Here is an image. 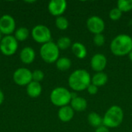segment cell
I'll return each instance as SVG.
<instances>
[{
    "instance_id": "1",
    "label": "cell",
    "mask_w": 132,
    "mask_h": 132,
    "mask_svg": "<svg viewBox=\"0 0 132 132\" xmlns=\"http://www.w3.org/2000/svg\"><path fill=\"white\" fill-rule=\"evenodd\" d=\"M110 49L116 56L128 55L132 50V37L128 34H120L113 39Z\"/></svg>"
},
{
    "instance_id": "2",
    "label": "cell",
    "mask_w": 132,
    "mask_h": 132,
    "mask_svg": "<svg viewBox=\"0 0 132 132\" xmlns=\"http://www.w3.org/2000/svg\"><path fill=\"white\" fill-rule=\"evenodd\" d=\"M91 84V77L90 73L82 69L74 70L69 77L68 84L74 91H82L89 87Z\"/></svg>"
},
{
    "instance_id": "3",
    "label": "cell",
    "mask_w": 132,
    "mask_h": 132,
    "mask_svg": "<svg viewBox=\"0 0 132 132\" xmlns=\"http://www.w3.org/2000/svg\"><path fill=\"white\" fill-rule=\"evenodd\" d=\"M124 111L118 105H113L108 109L103 117V125L108 128H117L122 123Z\"/></svg>"
},
{
    "instance_id": "4",
    "label": "cell",
    "mask_w": 132,
    "mask_h": 132,
    "mask_svg": "<svg viewBox=\"0 0 132 132\" xmlns=\"http://www.w3.org/2000/svg\"><path fill=\"white\" fill-rule=\"evenodd\" d=\"M50 97L53 104L56 107L62 108L70 104L72 100V93L65 87H58L52 90Z\"/></svg>"
},
{
    "instance_id": "5",
    "label": "cell",
    "mask_w": 132,
    "mask_h": 132,
    "mask_svg": "<svg viewBox=\"0 0 132 132\" xmlns=\"http://www.w3.org/2000/svg\"><path fill=\"white\" fill-rule=\"evenodd\" d=\"M41 58L47 63H53L56 62L60 56V50L53 42L50 41L43 44L39 50Z\"/></svg>"
},
{
    "instance_id": "6",
    "label": "cell",
    "mask_w": 132,
    "mask_h": 132,
    "mask_svg": "<svg viewBox=\"0 0 132 132\" xmlns=\"http://www.w3.org/2000/svg\"><path fill=\"white\" fill-rule=\"evenodd\" d=\"M32 39L39 43L45 44L51 41V32L50 29L43 25H37L32 29L31 32Z\"/></svg>"
},
{
    "instance_id": "7",
    "label": "cell",
    "mask_w": 132,
    "mask_h": 132,
    "mask_svg": "<svg viewBox=\"0 0 132 132\" xmlns=\"http://www.w3.org/2000/svg\"><path fill=\"white\" fill-rule=\"evenodd\" d=\"M18 41L15 36H5L0 43V51L5 56H12L18 49Z\"/></svg>"
},
{
    "instance_id": "8",
    "label": "cell",
    "mask_w": 132,
    "mask_h": 132,
    "mask_svg": "<svg viewBox=\"0 0 132 132\" xmlns=\"http://www.w3.org/2000/svg\"><path fill=\"white\" fill-rule=\"evenodd\" d=\"M32 72L26 68H19L13 73L14 82L19 86H27L32 81Z\"/></svg>"
},
{
    "instance_id": "9",
    "label": "cell",
    "mask_w": 132,
    "mask_h": 132,
    "mask_svg": "<svg viewBox=\"0 0 132 132\" xmlns=\"http://www.w3.org/2000/svg\"><path fill=\"white\" fill-rule=\"evenodd\" d=\"M87 27L91 33L94 35L101 34L105 29V23L103 19L100 16L93 15L87 19Z\"/></svg>"
},
{
    "instance_id": "10",
    "label": "cell",
    "mask_w": 132,
    "mask_h": 132,
    "mask_svg": "<svg viewBox=\"0 0 132 132\" xmlns=\"http://www.w3.org/2000/svg\"><path fill=\"white\" fill-rule=\"evenodd\" d=\"M15 31V22L10 15H3L0 18V32L5 36H11Z\"/></svg>"
},
{
    "instance_id": "11",
    "label": "cell",
    "mask_w": 132,
    "mask_h": 132,
    "mask_svg": "<svg viewBox=\"0 0 132 132\" xmlns=\"http://www.w3.org/2000/svg\"><path fill=\"white\" fill-rule=\"evenodd\" d=\"M67 3L65 0H52L49 2L48 10L52 15L61 16L66 11Z\"/></svg>"
},
{
    "instance_id": "12",
    "label": "cell",
    "mask_w": 132,
    "mask_h": 132,
    "mask_svg": "<svg viewBox=\"0 0 132 132\" xmlns=\"http://www.w3.org/2000/svg\"><path fill=\"white\" fill-rule=\"evenodd\" d=\"M108 64V60L106 56L102 53L94 54L90 60V67L93 70L98 72H103Z\"/></svg>"
},
{
    "instance_id": "13",
    "label": "cell",
    "mask_w": 132,
    "mask_h": 132,
    "mask_svg": "<svg viewBox=\"0 0 132 132\" xmlns=\"http://www.w3.org/2000/svg\"><path fill=\"white\" fill-rule=\"evenodd\" d=\"M19 57L21 61L25 63V64H30L32 63L36 57V53L32 47L29 46H26L24 47L19 54Z\"/></svg>"
},
{
    "instance_id": "14",
    "label": "cell",
    "mask_w": 132,
    "mask_h": 132,
    "mask_svg": "<svg viewBox=\"0 0 132 132\" xmlns=\"http://www.w3.org/2000/svg\"><path fill=\"white\" fill-rule=\"evenodd\" d=\"M70 107L73 108L74 111L81 112L87 109V101L85 98L82 97L76 96L72 98L70 101Z\"/></svg>"
},
{
    "instance_id": "15",
    "label": "cell",
    "mask_w": 132,
    "mask_h": 132,
    "mask_svg": "<svg viewBox=\"0 0 132 132\" xmlns=\"http://www.w3.org/2000/svg\"><path fill=\"white\" fill-rule=\"evenodd\" d=\"M73 116H74V111L69 105L60 108L58 111V118L63 122H68L71 121Z\"/></svg>"
},
{
    "instance_id": "16",
    "label": "cell",
    "mask_w": 132,
    "mask_h": 132,
    "mask_svg": "<svg viewBox=\"0 0 132 132\" xmlns=\"http://www.w3.org/2000/svg\"><path fill=\"white\" fill-rule=\"evenodd\" d=\"M71 50L74 56L78 58V59H84L87 55V50L85 46L80 43V42H76L72 44L71 46Z\"/></svg>"
},
{
    "instance_id": "17",
    "label": "cell",
    "mask_w": 132,
    "mask_h": 132,
    "mask_svg": "<svg viewBox=\"0 0 132 132\" xmlns=\"http://www.w3.org/2000/svg\"><path fill=\"white\" fill-rule=\"evenodd\" d=\"M26 92H27V94L30 97H32V98L38 97L42 93V86L40 83L32 81L30 84L27 85Z\"/></svg>"
},
{
    "instance_id": "18",
    "label": "cell",
    "mask_w": 132,
    "mask_h": 132,
    "mask_svg": "<svg viewBox=\"0 0 132 132\" xmlns=\"http://www.w3.org/2000/svg\"><path fill=\"white\" fill-rule=\"evenodd\" d=\"M108 80V75L104 72L96 73L91 78V84L98 87L104 86Z\"/></svg>"
},
{
    "instance_id": "19",
    "label": "cell",
    "mask_w": 132,
    "mask_h": 132,
    "mask_svg": "<svg viewBox=\"0 0 132 132\" xmlns=\"http://www.w3.org/2000/svg\"><path fill=\"white\" fill-rule=\"evenodd\" d=\"M87 121L94 128H99L103 125V118L96 112H91L87 116Z\"/></svg>"
},
{
    "instance_id": "20",
    "label": "cell",
    "mask_w": 132,
    "mask_h": 132,
    "mask_svg": "<svg viewBox=\"0 0 132 132\" xmlns=\"http://www.w3.org/2000/svg\"><path fill=\"white\" fill-rule=\"evenodd\" d=\"M71 60L67 57H60L56 62V66L59 70L66 71L71 67Z\"/></svg>"
},
{
    "instance_id": "21",
    "label": "cell",
    "mask_w": 132,
    "mask_h": 132,
    "mask_svg": "<svg viewBox=\"0 0 132 132\" xmlns=\"http://www.w3.org/2000/svg\"><path fill=\"white\" fill-rule=\"evenodd\" d=\"M29 36V31L26 27H19L15 32V38L17 41H24Z\"/></svg>"
},
{
    "instance_id": "22",
    "label": "cell",
    "mask_w": 132,
    "mask_h": 132,
    "mask_svg": "<svg viewBox=\"0 0 132 132\" xmlns=\"http://www.w3.org/2000/svg\"><path fill=\"white\" fill-rule=\"evenodd\" d=\"M117 8L120 9L122 13L130 12L132 10V0H118Z\"/></svg>"
},
{
    "instance_id": "23",
    "label": "cell",
    "mask_w": 132,
    "mask_h": 132,
    "mask_svg": "<svg viewBox=\"0 0 132 132\" xmlns=\"http://www.w3.org/2000/svg\"><path fill=\"white\" fill-rule=\"evenodd\" d=\"M56 45L59 48V50H65L67 49H68L69 47H70L72 46L71 44V40L69 37L67 36H63V37H60L57 43H56Z\"/></svg>"
},
{
    "instance_id": "24",
    "label": "cell",
    "mask_w": 132,
    "mask_h": 132,
    "mask_svg": "<svg viewBox=\"0 0 132 132\" xmlns=\"http://www.w3.org/2000/svg\"><path fill=\"white\" fill-rule=\"evenodd\" d=\"M55 24H56V26L59 29L66 30L69 26V21L67 20V19L66 17L61 15V16H59L56 19Z\"/></svg>"
},
{
    "instance_id": "25",
    "label": "cell",
    "mask_w": 132,
    "mask_h": 132,
    "mask_svg": "<svg viewBox=\"0 0 132 132\" xmlns=\"http://www.w3.org/2000/svg\"><path fill=\"white\" fill-rule=\"evenodd\" d=\"M121 15H122V12L120 9H118V8L112 9L109 12V17L113 21L119 20L121 18Z\"/></svg>"
},
{
    "instance_id": "26",
    "label": "cell",
    "mask_w": 132,
    "mask_h": 132,
    "mask_svg": "<svg viewBox=\"0 0 132 132\" xmlns=\"http://www.w3.org/2000/svg\"><path fill=\"white\" fill-rule=\"evenodd\" d=\"M93 41H94V43L96 46H102L105 43V37H104V36L102 33H101V34H96L94 36Z\"/></svg>"
},
{
    "instance_id": "27",
    "label": "cell",
    "mask_w": 132,
    "mask_h": 132,
    "mask_svg": "<svg viewBox=\"0 0 132 132\" xmlns=\"http://www.w3.org/2000/svg\"><path fill=\"white\" fill-rule=\"evenodd\" d=\"M32 81L39 83L44 78V73L40 70H36L32 72Z\"/></svg>"
},
{
    "instance_id": "28",
    "label": "cell",
    "mask_w": 132,
    "mask_h": 132,
    "mask_svg": "<svg viewBox=\"0 0 132 132\" xmlns=\"http://www.w3.org/2000/svg\"><path fill=\"white\" fill-rule=\"evenodd\" d=\"M87 90L88 93H89L90 95H95V94H97V92H98V87H97V86L92 84H90L89 85V87H87Z\"/></svg>"
},
{
    "instance_id": "29",
    "label": "cell",
    "mask_w": 132,
    "mask_h": 132,
    "mask_svg": "<svg viewBox=\"0 0 132 132\" xmlns=\"http://www.w3.org/2000/svg\"><path fill=\"white\" fill-rule=\"evenodd\" d=\"M95 132H110V131H109V129H108L107 127H105V126L102 125V126H101V127L97 128L95 130Z\"/></svg>"
},
{
    "instance_id": "30",
    "label": "cell",
    "mask_w": 132,
    "mask_h": 132,
    "mask_svg": "<svg viewBox=\"0 0 132 132\" xmlns=\"http://www.w3.org/2000/svg\"><path fill=\"white\" fill-rule=\"evenodd\" d=\"M4 99H5V96H4V94L3 92L0 90V105L3 103L4 101Z\"/></svg>"
},
{
    "instance_id": "31",
    "label": "cell",
    "mask_w": 132,
    "mask_h": 132,
    "mask_svg": "<svg viewBox=\"0 0 132 132\" xmlns=\"http://www.w3.org/2000/svg\"><path fill=\"white\" fill-rule=\"evenodd\" d=\"M128 57H129V60H131L132 62V50L129 53V54H128Z\"/></svg>"
},
{
    "instance_id": "32",
    "label": "cell",
    "mask_w": 132,
    "mask_h": 132,
    "mask_svg": "<svg viewBox=\"0 0 132 132\" xmlns=\"http://www.w3.org/2000/svg\"><path fill=\"white\" fill-rule=\"evenodd\" d=\"M2 38H3V36H2V34L0 32V43H1V41H2Z\"/></svg>"
}]
</instances>
